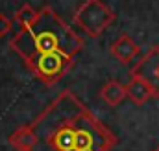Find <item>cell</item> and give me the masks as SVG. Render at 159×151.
<instances>
[{
  "label": "cell",
  "mask_w": 159,
  "mask_h": 151,
  "mask_svg": "<svg viewBox=\"0 0 159 151\" xmlns=\"http://www.w3.org/2000/svg\"><path fill=\"white\" fill-rule=\"evenodd\" d=\"M37 144L34 151H111L117 135L65 88L32 122Z\"/></svg>",
  "instance_id": "cell-1"
},
{
  "label": "cell",
  "mask_w": 159,
  "mask_h": 151,
  "mask_svg": "<svg viewBox=\"0 0 159 151\" xmlns=\"http://www.w3.org/2000/svg\"><path fill=\"white\" fill-rule=\"evenodd\" d=\"M83 46V37L78 35L50 6L39 9V19L32 28L20 30L9 41V48L24 63L37 54L54 50L65 52L67 55L74 57Z\"/></svg>",
  "instance_id": "cell-2"
},
{
  "label": "cell",
  "mask_w": 159,
  "mask_h": 151,
  "mask_svg": "<svg viewBox=\"0 0 159 151\" xmlns=\"http://www.w3.org/2000/svg\"><path fill=\"white\" fill-rule=\"evenodd\" d=\"M24 65L43 85L54 87L57 81H61L74 68V57L67 55L65 52L54 50V52H44V54L34 55Z\"/></svg>",
  "instance_id": "cell-3"
},
{
  "label": "cell",
  "mask_w": 159,
  "mask_h": 151,
  "mask_svg": "<svg viewBox=\"0 0 159 151\" xmlns=\"http://www.w3.org/2000/svg\"><path fill=\"white\" fill-rule=\"evenodd\" d=\"M117 19V13L104 0H85L74 13V24L89 37L98 39Z\"/></svg>",
  "instance_id": "cell-4"
},
{
  "label": "cell",
  "mask_w": 159,
  "mask_h": 151,
  "mask_svg": "<svg viewBox=\"0 0 159 151\" xmlns=\"http://www.w3.org/2000/svg\"><path fill=\"white\" fill-rule=\"evenodd\" d=\"M126 94H128V100L139 107L154 98H159L157 87L139 76H129V81L126 83Z\"/></svg>",
  "instance_id": "cell-5"
},
{
  "label": "cell",
  "mask_w": 159,
  "mask_h": 151,
  "mask_svg": "<svg viewBox=\"0 0 159 151\" xmlns=\"http://www.w3.org/2000/svg\"><path fill=\"white\" fill-rule=\"evenodd\" d=\"M109 54L122 65H129L141 55V46L129 37L128 33H120L109 46Z\"/></svg>",
  "instance_id": "cell-6"
},
{
  "label": "cell",
  "mask_w": 159,
  "mask_h": 151,
  "mask_svg": "<svg viewBox=\"0 0 159 151\" xmlns=\"http://www.w3.org/2000/svg\"><path fill=\"white\" fill-rule=\"evenodd\" d=\"M157 70H159V44H156V46H150V50L135 63V67L129 70V76L144 77V79H148L150 83H154L157 87V81H156Z\"/></svg>",
  "instance_id": "cell-7"
},
{
  "label": "cell",
  "mask_w": 159,
  "mask_h": 151,
  "mask_svg": "<svg viewBox=\"0 0 159 151\" xmlns=\"http://www.w3.org/2000/svg\"><path fill=\"white\" fill-rule=\"evenodd\" d=\"M7 142L13 149L17 151H34L35 144H37V135H35V129L32 123L28 125H20L19 129H15L9 136H7Z\"/></svg>",
  "instance_id": "cell-8"
},
{
  "label": "cell",
  "mask_w": 159,
  "mask_h": 151,
  "mask_svg": "<svg viewBox=\"0 0 159 151\" xmlns=\"http://www.w3.org/2000/svg\"><path fill=\"white\" fill-rule=\"evenodd\" d=\"M98 94H100V98H102L109 107H117V105H120L124 100H128L126 85L120 83V81H117V79H109L107 83H104Z\"/></svg>",
  "instance_id": "cell-9"
},
{
  "label": "cell",
  "mask_w": 159,
  "mask_h": 151,
  "mask_svg": "<svg viewBox=\"0 0 159 151\" xmlns=\"http://www.w3.org/2000/svg\"><path fill=\"white\" fill-rule=\"evenodd\" d=\"M37 19H39V9L32 7L30 4L20 6V7L15 11V15H13V20L20 26V30H28V28H32V26L37 22Z\"/></svg>",
  "instance_id": "cell-10"
},
{
  "label": "cell",
  "mask_w": 159,
  "mask_h": 151,
  "mask_svg": "<svg viewBox=\"0 0 159 151\" xmlns=\"http://www.w3.org/2000/svg\"><path fill=\"white\" fill-rule=\"evenodd\" d=\"M11 30H13V20H11L7 15L0 13V39L6 37Z\"/></svg>",
  "instance_id": "cell-11"
},
{
  "label": "cell",
  "mask_w": 159,
  "mask_h": 151,
  "mask_svg": "<svg viewBox=\"0 0 159 151\" xmlns=\"http://www.w3.org/2000/svg\"><path fill=\"white\" fill-rule=\"evenodd\" d=\"M156 81H157V88H159V70H157V74H156Z\"/></svg>",
  "instance_id": "cell-12"
},
{
  "label": "cell",
  "mask_w": 159,
  "mask_h": 151,
  "mask_svg": "<svg viewBox=\"0 0 159 151\" xmlns=\"http://www.w3.org/2000/svg\"><path fill=\"white\" fill-rule=\"evenodd\" d=\"M154 151H159V144H157V146H156V148H154Z\"/></svg>",
  "instance_id": "cell-13"
}]
</instances>
